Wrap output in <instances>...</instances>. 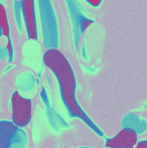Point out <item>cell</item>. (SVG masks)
Listing matches in <instances>:
<instances>
[{"label":"cell","mask_w":147,"mask_h":148,"mask_svg":"<svg viewBox=\"0 0 147 148\" xmlns=\"http://www.w3.org/2000/svg\"><path fill=\"white\" fill-rule=\"evenodd\" d=\"M43 62L57 77L62 97L70 111L74 115L80 116L84 120H87L75 98L76 79L73 68L65 55L55 47H51L43 55Z\"/></svg>","instance_id":"cell-1"},{"label":"cell","mask_w":147,"mask_h":148,"mask_svg":"<svg viewBox=\"0 0 147 148\" xmlns=\"http://www.w3.org/2000/svg\"><path fill=\"white\" fill-rule=\"evenodd\" d=\"M12 120L18 127H24L31 118V102L23 98L18 92H14L11 98Z\"/></svg>","instance_id":"cell-2"},{"label":"cell","mask_w":147,"mask_h":148,"mask_svg":"<svg viewBox=\"0 0 147 148\" xmlns=\"http://www.w3.org/2000/svg\"><path fill=\"white\" fill-rule=\"evenodd\" d=\"M21 14L29 39H37V23L34 0H21Z\"/></svg>","instance_id":"cell-3"},{"label":"cell","mask_w":147,"mask_h":148,"mask_svg":"<svg viewBox=\"0 0 147 148\" xmlns=\"http://www.w3.org/2000/svg\"><path fill=\"white\" fill-rule=\"evenodd\" d=\"M137 144V135L130 128L122 129L115 137L109 139L106 143L108 148H132Z\"/></svg>","instance_id":"cell-4"},{"label":"cell","mask_w":147,"mask_h":148,"mask_svg":"<svg viewBox=\"0 0 147 148\" xmlns=\"http://www.w3.org/2000/svg\"><path fill=\"white\" fill-rule=\"evenodd\" d=\"M0 28L2 30V35L7 38H10V28L7 13H6L5 7L1 3H0Z\"/></svg>","instance_id":"cell-5"},{"label":"cell","mask_w":147,"mask_h":148,"mask_svg":"<svg viewBox=\"0 0 147 148\" xmlns=\"http://www.w3.org/2000/svg\"><path fill=\"white\" fill-rule=\"evenodd\" d=\"M92 23H93V20L87 19V18H82V19H81V23H80L81 31H82V32H84V31L89 27V25H90V24H92Z\"/></svg>","instance_id":"cell-6"},{"label":"cell","mask_w":147,"mask_h":148,"mask_svg":"<svg viewBox=\"0 0 147 148\" xmlns=\"http://www.w3.org/2000/svg\"><path fill=\"white\" fill-rule=\"evenodd\" d=\"M6 51H7V53L10 58V60H12V55H13V49H12V42H11V40H10V38H8V40H7Z\"/></svg>","instance_id":"cell-7"},{"label":"cell","mask_w":147,"mask_h":148,"mask_svg":"<svg viewBox=\"0 0 147 148\" xmlns=\"http://www.w3.org/2000/svg\"><path fill=\"white\" fill-rule=\"evenodd\" d=\"M86 1L92 6H94V7H97V6H99L101 4L102 0H86Z\"/></svg>","instance_id":"cell-8"},{"label":"cell","mask_w":147,"mask_h":148,"mask_svg":"<svg viewBox=\"0 0 147 148\" xmlns=\"http://www.w3.org/2000/svg\"><path fill=\"white\" fill-rule=\"evenodd\" d=\"M135 148H147V140H143L138 142L135 145Z\"/></svg>","instance_id":"cell-9"},{"label":"cell","mask_w":147,"mask_h":148,"mask_svg":"<svg viewBox=\"0 0 147 148\" xmlns=\"http://www.w3.org/2000/svg\"><path fill=\"white\" fill-rule=\"evenodd\" d=\"M2 35V30H1V28H0V36Z\"/></svg>","instance_id":"cell-10"}]
</instances>
